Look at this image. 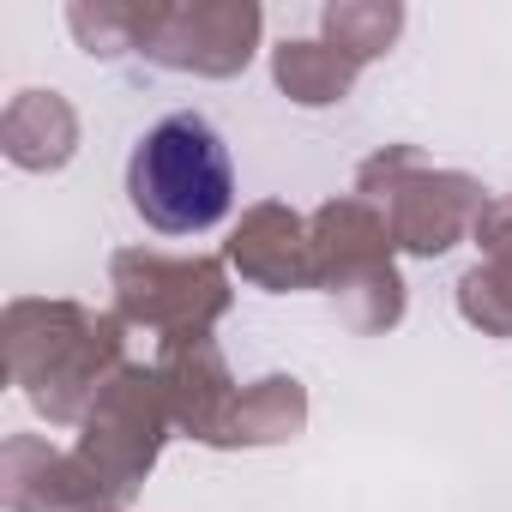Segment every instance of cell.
I'll list each match as a JSON object with an SVG mask.
<instances>
[{
    "instance_id": "6da1fadb",
    "label": "cell",
    "mask_w": 512,
    "mask_h": 512,
    "mask_svg": "<svg viewBox=\"0 0 512 512\" xmlns=\"http://www.w3.org/2000/svg\"><path fill=\"white\" fill-rule=\"evenodd\" d=\"M0 344L7 380L49 428H79L103 386L127 368V326L61 296H13L0 314Z\"/></svg>"
},
{
    "instance_id": "7a4b0ae2",
    "label": "cell",
    "mask_w": 512,
    "mask_h": 512,
    "mask_svg": "<svg viewBox=\"0 0 512 512\" xmlns=\"http://www.w3.org/2000/svg\"><path fill=\"white\" fill-rule=\"evenodd\" d=\"M127 205L157 235H205L235 205V163L223 133L181 109L139 133L127 157Z\"/></svg>"
},
{
    "instance_id": "3957f363",
    "label": "cell",
    "mask_w": 512,
    "mask_h": 512,
    "mask_svg": "<svg viewBox=\"0 0 512 512\" xmlns=\"http://www.w3.org/2000/svg\"><path fill=\"white\" fill-rule=\"evenodd\" d=\"M308 235H314V290H326L356 332L368 338L392 332L410 308V290L398 272V241L386 211L368 205L362 193H344L308 217Z\"/></svg>"
},
{
    "instance_id": "277c9868",
    "label": "cell",
    "mask_w": 512,
    "mask_h": 512,
    "mask_svg": "<svg viewBox=\"0 0 512 512\" xmlns=\"http://www.w3.org/2000/svg\"><path fill=\"white\" fill-rule=\"evenodd\" d=\"M109 290H115V320L121 326H139V332H157V338L211 332L235 308L229 260H211V253L115 247Z\"/></svg>"
},
{
    "instance_id": "5b68a950",
    "label": "cell",
    "mask_w": 512,
    "mask_h": 512,
    "mask_svg": "<svg viewBox=\"0 0 512 512\" xmlns=\"http://www.w3.org/2000/svg\"><path fill=\"white\" fill-rule=\"evenodd\" d=\"M169 434H175V416H169V404H163L157 368L127 362V368L103 386V398L85 410L73 452H79V464L103 482V494H109L115 506H127V500L145 488V476L157 470Z\"/></svg>"
},
{
    "instance_id": "8992f818",
    "label": "cell",
    "mask_w": 512,
    "mask_h": 512,
    "mask_svg": "<svg viewBox=\"0 0 512 512\" xmlns=\"http://www.w3.org/2000/svg\"><path fill=\"white\" fill-rule=\"evenodd\" d=\"M266 13L260 0H151L139 61L193 79H235L260 55Z\"/></svg>"
},
{
    "instance_id": "52a82bcc",
    "label": "cell",
    "mask_w": 512,
    "mask_h": 512,
    "mask_svg": "<svg viewBox=\"0 0 512 512\" xmlns=\"http://www.w3.org/2000/svg\"><path fill=\"white\" fill-rule=\"evenodd\" d=\"M482 205H488V187H482L476 175H464V169H434V163H422L416 175H404V181L380 199L398 253H416V260H440V253H452L458 241H470Z\"/></svg>"
},
{
    "instance_id": "ba28073f",
    "label": "cell",
    "mask_w": 512,
    "mask_h": 512,
    "mask_svg": "<svg viewBox=\"0 0 512 512\" xmlns=\"http://www.w3.org/2000/svg\"><path fill=\"white\" fill-rule=\"evenodd\" d=\"M157 386H163V404L175 416V434L199 440V446H217L223 452V434H229V410L241 398L235 374H229V356L211 332H187V338H163L157 344Z\"/></svg>"
},
{
    "instance_id": "9c48e42d",
    "label": "cell",
    "mask_w": 512,
    "mask_h": 512,
    "mask_svg": "<svg viewBox=\"0 0 512 512\" xmlns=\"http://www.w3.org/2000/svg\"><path fill=\"white\" fill-rule=\"evenodd\" d=\"M223 260H229V272H241V284L266 290V296L314 290V235H308V217L284 199L247 205L241 223L229 229Z\"/></svg>"
},
{
    "instance_id": "30bf717a",
    "label": "cell",
    "mask_w": 512,
    "mask_h": 512,
    "mask_svg": "<svg viewBox=\"0 0 512 512\" xmlns=\"http://www.w3.org/2000/svg\"><path fill=\"white\" fill-rule=\"evenodd\" d=\"M0 500L7 512H97L115 506L103 482L79 464V452H61L43 434H7L0 440Z\"/></svg>"
},
{
    "instance_id": "8fae6325",
    "label": "cell",
    "mask_w": 512,
    "mask_h": 512,
    "mask_svg": "<svg viewBox=\"0 0 512 512\" xmlns=\"http://www.w3.org/2000/svg\"><path fill=\"white\" fill-rule=\"evenodd\" d=\"M482 260L458 278V320L482 338H512V193H494L476 217Z\"/></svg>"
},
{
    "instance_id": "7c38bea8",
    "label": "cell",
    "mask_w": 512,
    "mask_h": 512,
    "mask_svg": "<svg viewBox=\"0 0 512 512\" xmlns=\"http://www.w3.org/2000/svg\"><path fill=\"white\" fill-rule=\"evenodd\" d=\"M0 151L25 175H61L79 157V109L61 91H19L0 109Z\"/></svg>"
},
{
    "instance_id": "4fadbf2b",
    "label": "cell",
    "mask_w": 512,
    "mask_h": 512,
    "mask_svg": "<svg viewBox=\"0 0 512 512\" xmlns=\"http://www.w3.org/2000/svg\"><path fill=\"white\" fill-rule=\"evenodd\" d=\"M308 428V386L296 374H260L247 380L235 410H229V434L223 452H253V446H290Z\"/></svg>"
},
{
    "instance_id": "5bb4252c",
    "label": "cell",
    "mask_w": 512,
    "mask_h": 512,
    "mask_svg": "<svg viewBox=\"0 0 512 512\" xmlns=\"http://www.w3.org/2000/svg\"><path fill=\"white\" fill-rule=\"evenodd\" d=\"M362 67L344 61L332 43L320 37H284L272 49V85L296 103V109H338L350 91H356Z\"/></svg>"
},
{
    "instance_id": "9a60e30c",
    "label": "cell",
    "mask_w": 512,
    "mask_h": 512,
    "mask_svg": "<svg viewBox=\"0 0 512 512\" xmlns=\"http://www.w3.org/2000/svg\"><path fill=\"white\" fill-rule=\"evenodd\" d=\"M398 37H404V7L398 0H326L320 7V43H332L356 67L392 55Z\"/></svg>"
},
{
    "instance_id": "2e32d148",
    "label": "cell",
    "mask_w": 512,
    "mask_h": 512,
    "mask_svg": "<svg viewBox=\"0 0 512 512\" xmlns=\"http://www.w3.org/2000/svg\"><path fill=\"white\" fill-rule=\"evenodd\" d=\"M145 13H151V0H73L67 31L91 61H121V55H139Z\"/></svg>"
},
{
    "instance_id": "e0dca14e",
    "label": "cell",
    "mask_w": 512,
    "mask_h": 512,
    "mask_svg": "<svg viewBox=\"0 0 512 512\" xmlns=\"http://www.w3.org/2000/svg\"><path fill=\"white\" fill-rule=\"evenodd\" d=\"M422 163H428V157H422V145H380L374 157H362V163H356V193H362L368 205H380V199H386L404 175H416Z\"/></svg>"
},
{
    "instance_id": "ac0fdd59",
    "label": "cell",
    "mask_w": 512,
    "mask_h": 512,
    "mask_svg": "<svg viewBox=\"0 0 512 512\" xmlns=\"http://www.w3.org/2000/svg\"><path fill=\"white\" fill-rule=\"evenodd\" d=\"M97 512H127V506H97Z\"/></svg>"
}]
</instances>
